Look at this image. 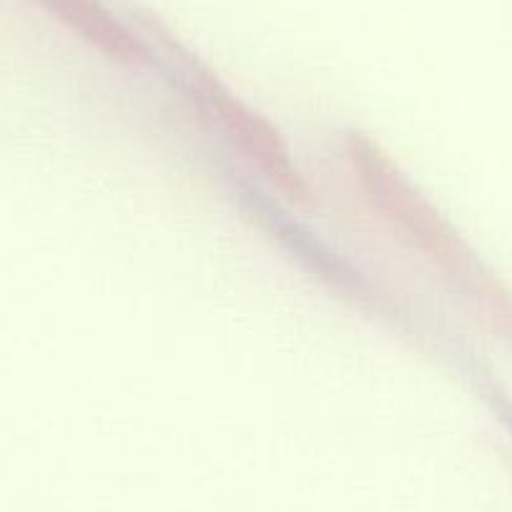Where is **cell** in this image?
<instances>
[{
	"mask_svg": "<svg viewBox=\"0 0 512 512\" xmlns=\"http://www.w3.org/2000/svg\"><path fill=\"white\" fill-rule=\"evenodd\" d=\"M206 98H209L211 108L219 116L221 126L226 128V134L241 149V154L262 171L289 201L307 204L309 186L304 176L299 174L297 166H294L292 154H289L277 128L267 118L244 106L239 98L226 93L224 88L209 86L206 88Z\"/></svg>",
	"mask_w": 512,
	"mask_h": 512,
	"instance_id": "cell-1",
	"label": "cell"
}]
</instances>
